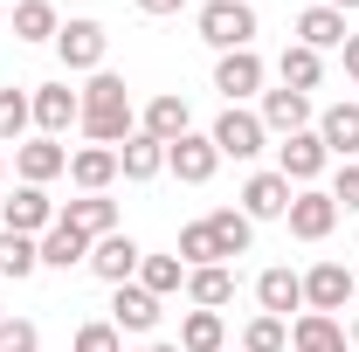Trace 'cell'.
<instances>
[{"instance_id":"obj_37","label":"cell","mask_w":359,"mask_h":352,"mask_svg":"<svg viewBox=\"0 0 359 352\" xmlns=\"http://www.w3.org/2000/svg\"><path fill=\"white\" fill-rule=\"evenodd\" d=\"M0 352H42V332L28 318H0Z\"/></svg>"},{"instance_id":"obj_43","label":"cell","mask_w":359,"mask_h":352,"mask_svg":"<svg viewBox=\"0 0 359 352\" xmlns=\"http://www.w3.org/2000/svg\"><path fill=\"white\" fill-rule=\"evenodd\" d=\"M138 352H180V346H138Z\"/></svg>"},{"instance_id":"obj_40","label":"cell","mask_w":359,"mask_h":352,"mask_svg":"<svg viewBox=\"0 0 359 352\" xmlns=\"http://www.w3.org/2000/svg\"><path fill=\"white\" fill-rule=\"evenodd\" d=\"M187 0H138V14H180Z\"/></svg>"},{"instance_id":"obj_31","label":"cell","mask_w":359,"mask_h":352,"mask_svg":"<svg viewBox=\"0 0 359 352\" xmlns=\"http://www.w3.org/2000/svg\"><path fill=\"white\" fill-rule=\"evenodd\" d=\"M55 35H62V21L48 0H14V42H55Z\"/></svg>"},{"instance_id":"obj_14","label":"cell","mask_w":359,"mask_h":352,"mask_svg":"<svg viewBox=\"0 0 359 352\" xmlns=\"http://www.w3.org/2000/svg\"><path fill=\"white\" fill-rule=\"evenodd\" d=\"M311 132L325 138V152H332L339 166H346V159H359V104H346V97H339V104H325Z\"/></svg>"},{"instance_id":"obj_28","label":"cell","mask_w":359,"mask_h":352,"mask_svg":"<svg viewBox=\"0 0 359 352\" xmlns=\"http://www.w3.org/2000/svg\"><path fill=\"white\" fill-rule=\"evenodd\" d=\"M76 263H90V235H76L69 221L55 215V228L42 235V269H76Z\"/></svg>"},{"instance_id":"obj_25","label":"cell","mask_w":359,"mask_h":352,"mask_svg":"<svg viewBox=\"0 0 359 352\" xmlns=\"http://www.w3.org/2000/svg\"><path fill=\"white\" fill-rule=\"evenodd\" d=\"M118 173H125V180H159V173H166V145L145 138V132H132L125 145H118Z\"/></svg>"},{"instance_id":"obj_22","label":"cell","mask_w":359,"mask_h":352,"mask_svg":"<svg viewBox=\"0 0 359 352\" xmlns=\"http://www.w3.org/2000/svg\"><path fill=\"white\" fill-rule=\"evenodd\" d=\"M187 297H194V311H222V304H235V269H228V263L187 269Z\"/></svg>"},{"instance_id":"obj_23","label":"cell","mask_w":359,"mask_h":352,"mask_svg":"<svg viewBox=\"0 0 359 352\" xmlns=\"http://www.w3.org/2000/svg\"><path fill=\"white\" fill-rule=\"evenodd\" d=\"M69 180H76V194H104V187L118 180V152H111V145H83V152H69Z\"/></svg>"},{"instance_id":"obj_7","label":"cell","mask_w":359,"mask_h":352,"mask_svg":"<svg viewBox=\"0 0 359 352\" xmlns=\"http://www.w3.org/2000/svg\"><path fill=\"white\" fill-rule=\"evenodd\" d=\"M263 55L256 48H228V55H215V90H222L228 104H249V97H263Z\"/></svg>"},{"instance_id":"obj_10","label":"cell","mask_w":359,"mask_h":352,"mask_svg":"<svg viewBox=\"0 0 359 352\" xmlns=\"http://www.w3.org/2000/svg\"><path fill=\"white\" fill-rule=\"evenodd\" d=\"M332 166V152H325V138L318 132H290L276 145V173L290 180V187H318V173Z\"/></svg>"},{"instance_id":"obj_9","label":"cell","mask_w":359,"mask_h":352,"mask_svg":"<svg viewBox=\"0 0 359 352\" xmlns=\"http://www.w3.org/2000/svg\"><path fill=\"white\" fill-rule=\"evenodd\" d=\"M283 221H290V235H297V242H325V235L339 228V201H332L325 187H297Z\"/></svg>"},{"instance_id":"obj_3","label":"cell","mask_w":359,"mask_h":352,"mask_svg":"<svg viewBox=\"0 0 359 352\" xmlns=\"http://www.w3.org/2000/svg\"><path fill=\"white\" fill-rule=\"evenodd\" d=\"M104 48H111V35H104V21H90V14L62 21V35H55L62 69H76V76H97V69H104Z\"/></svg>"},{"instance_id":"obj_30","label":"cell","mask_w":359,"mask_h":352,"mask_svg":"<svg viewBox=\"0 0 359 352\" xmlns=\"http://www.w3.org/2000/svg\"><path fill=\"white\" fill-rule=\"evenodd\" d=\"M35 269H42V242H35V235L0 228V283H7V276L21 283V276H35Z\"/></svg>"},{"instance_id":"obj_5","label":"cell","mask_w":359,"mask_h":352,"mask_svg":"<svg viewBox=\"0 0 359 352\" xmlns=\"http://www.w3.org/2000/svg\"><path fill=\"white\" fill-rule=\"evenodd\" d=\"M353 290H359V276L346 263H311V269H304V311L339 318V311L353 304Z\"/></svg>"},{"instance_id":"obj_16","label":"cell","mask_w":359,"mask_h":352,"mask_svg":"<svg viewBox=\"0 0 359 352\" xmlns=\"http://www.w3.org/2000/svg\"><path fill=\"white\" fill-rule=\"evenodd\" d=\"M263 132H276V138H290V132H311V97L304 90H263Z\"/></svg>"},{"instance_id":"obj_44","label":"cell","mask_w":359,"mask_h":352,"mask_svg":"<svg viewBox=\"0 0 359 352\" xmlns=\"http://www.w3.org/2000/svg\"><path fill=\"white\" fill-rule=\"evenodd\" d=\"M0 21H7V14H0Z\"/></svg>"},{"instance_id":"obj_36","label":"cell","mask_w":359,"mask_h":352,"mask_svg":"<svg viewBox=\"0 0 359 352\" xmlns=\"http://www.w3.org/2000/svg\"><path fill=\"white\" fill-rule=\"evenodd\" d=\"M76 352H125V332L111 318H90V325H76Z\"/></svg>"},{"instance_id":"obj_29","label":"cell","mask_w":359,"mask_h":352,"mask_svg":"<svg viewBox=\"0 0 359 352\" xmlns=\"http://www.w3.org/2000/svg\"><path fill=\"white\" fill-rule=\"evenodd\" d=\"M180 352H228L222 311H187V318H180Z\"/></svg>"},{"instance_id":"obj_12","label":"cell","mask_w":359,"mask_h":352,"mask_svg":"<svg viewBox=\"0 0 359 352\" xmlns=\"http://www.w3.org/2000/svg\"><path fill=\"white\" fill-rule=\"evenodd\" d=\"M290 194H297V187L276 173V166H269V173H249L242 180V215L249 221H283L290 215Z\"/></svg>"},{"instance_id":"obj_18","label":"cell","mask_w":359,"mask_h":352,"mask_svg":"<svg viewBox=\"0 0 359 352\" xmlns=\"http://www.w3.org/2000/svg\"><path fill=\"white\" fill-rule=\"evenodd\" d=\"M256 304L269 311V318H283V325H290V311H304V276H297V269H263V276H256Z\"/></svg>"},{"instance_id":"obj_35","label":"cell","mask_w":359,"mask_h":352,"mask_svg":"<svg viewBox=\"0 0 359 352\" xmlns=\"http://www.w3.org/2000/svg\"><path fill=\"white\" fill-rule=\"evenodd\" d=\"M28 125H35V97L28 90H0V145H14Z\"/></svg>"},{"instance_id":"obj_32","label":"cell","mask_w":359,"mask_h":352,"mask_svg":"<svg viewBox=\"0 0 359 352\" xmlns=\"http://www.w3.org/2000/svg\"><path fill=\"white\" fill-rule=\"evenodd\" d=\"M138 283H145L152 297H173V290H187V263H180V256H145V263H138Z\"/></svg>"},{"instance_id":"obj_6","label":"cell","mask_w":359,"mask_h":352,"mask_svg":"<svg viewBox=\"0 0 359 352\" xmlns=\"http://www.w3.org/2000/svg\"><path fill=\"white\" fill-rule=\"evenodd\" d=\"M138 263H145V249H138L125 228H118V235H97V242H90V276H104L111 290H118V283H138Z\"/></svg>"},{"instance_id":"obj_19","label":"cell","mask_w":359,"mask_h":352,"mask_svg":"<svg viewBox=\"0 0 359 352\" xmlns=\"http://www.w3.org/2000/svg\"><path fill=\"white\" fill-rule=\"evenodd\" d=\"M346 325L339 318H325V311H297L290 318V352H346Z\"/></svg>"},{"instance_id":"obj_8","label":"cell","mask_w":359,"mask_h":352,"mask_svg":"<svg viewBox=\"0 0 359 352\" xmlns=\"http://www.w3.org/2000/svg\"><path fill=\"white\" fill-rule=\"evenodd\" d=\"M215 166H222V152H215V138H208V132H187V138L166 145V173H173L180 187H208Z\"/></svg>"},{"instance_id":"obj_17","label":"cell","mask_w":359,"mask_h":352,"mask_svg":"<svg viewBox=\"0 0 359 352\" xmlns=\"http://www.w3.org/2000/svg\"><path fill=\"white\" fill-rule=\"evenodd\" d=\"M138 132H145V138H159V145L187 138V132H194V111H187V97H173V90H166V97H152V104L138 111Z\"/></svg>"},{"instance_id":"obj_21","label":"cell","mask_w":359,"mask_h":352,"mask_svg":"<svg viewBox=\"0 0 359 352\" xmlns=\"http://www.w3.org/2000/svg\"><path fill=\"white\" fill-rule=\"evenodd\" d=\"M346 35H353V28H346V14H339V7H325V0L297 14V42L318 48V55H325V48H346Z\"/></svg>"},{"instance_id":"obj_26","label":"cell","mask_w":359,"mask_h":352,"mask_svg":"<svg viewBox=\"0 0 359 352\" xmlns=\"http://www.w3.org/2000/svg\"><path fill=\"white\" fill-rule=\"evenodd\" d=\"M62 221H69L76 235H90V242H97V235H118V201L83 194V201H69V208H62Z\"/></svg>"},{"instance_id":"obj_24","label":"cell","mask_w":359,"mask_h":352,"mask_svg":"<svg viewBox=\"0 0 359 352\" xmlns=\"http://www.w3.org/2000/svg\"><path fill=\"white\" fill-rule=\"evenodd\" d=\"M276 76H283V90H304V97H311V90L325 83V55L304 48V42H290L283 55H276Z\"/></svg>"},{"instance_id":"obj_38","label":"cell","mask_w":359,"mask_h":352,"mask_svg":"<svg viewBox=\"0 0 359 352\" xmlns=\"http://www.w3.org/2000/svg\"><path fill=\"white\" fill-rule=\"evenodd\" d=\"M325 194H332L346 215H359V159H346V166L332 173V187H325Z\"/></svg>"},{"instance_id":"obj_42","label":"cell","mask_w":359,"mask_h":352,"mask_svg":"<svg viewBox=\"0 0 359 352\" xmlns=\"http://www.w3.org/2000/svg\"><path fill=\"white\" fill-rule=\"evenodd\" d=\"M346 339H353V352H359V318H353V332H346Z\"/></svg>"},{"instance_id":"obj_33","label":"cell","mask_w":359,"mask_h":352,"mask_svg":"<svg viewBox=\"0 0 359 352\" xmlns=\"http://www.w3.org/2000/svg\"><path fill=\"white\" fill-rule=\"evenodd\" d=\"M173 256H180L187 269L222 263V249H215V228H208V221H187V228H180V249H173Z\"/></svg>"},{"instance_id":"obj_27","label":"cell","mask_w":359,"mask_h":352,"mask_svg":"<svg viewBox=\"0 0 359 352\" xmlns=\"http://www.w3.org/2000/svg\"><path fill=\"white\" fill-rule=\"evenodd\" d=\"M208 228H215V249H222V263L228 256H249V242H256V221L242 215V208H215V215H201Z\"/></svg>"},{"instance_id":"obj_13","label":"cell","mask_w":359,"mask_h":352,"mask_svg":"<svg viewBox=\"0 0 359 352\" xmlns=\"http://www.w3.org/2000/svg\"><path fill=\"white\" fill-rule=\"evenodd\" d=\"M0 228H14V235H48V228H55V201H48L42 187H14V201H0Z\"/></svg>"},{"instance_id":"obj_1","label":"cell","mask_w":359,"mask_h":352,"mask_svg":"<svg viewBox=\"0 0 359 352\" xmlns=\"http://www.w3.org/2000/svg\"><path fill=\"white\" fill-rule=\"evenodd\" d=\"M76 132L90 138V145H125V138L138 132V111H132V90H125V76H111V69H97L83 83V118H76Z\"/></svg>"},{"instance_id":"obj_11","label":"cell","mask_w":359,"mask_h":352,"mask_svg":"<svg viewBox=\"0 0 359 352\" xmlns=\"http://www.w3.org/2000/svg\"><path fill=\"white\" fill-rule=\"evenodd\" d=\"M159 318H166V297H152L145 283H118V290H111V325H118V332H138V339H145Z\"/></svg>"},{"instance_id":"obj_4","label":"cell","mask_w":359,"mask_h":352,"mask_svg":"<svg viewBox=\"0 0 359 352\" xmlns=\"http://www.w3.org/2000/svg\"><path fill=\"white\" fill-rule=\"evenodd\" d=\"M215 152H222V159H256V152H263L269 145V132H263V118H256V111H249V104H228L222 118H215Z\"/></svg>"},{"instance_id":"obj_39","label":"cell","mask_w":359,"mask_h":352,"mask_svg":"<svg viewBox=\"0 0 359 352\" xmlns=\"http://www.w3.org/2000/svg\"><path fill=\"white\" fill-rule=\"evenodd\" d=\"M339 55H346V76L359 83V35H346V48H339Z\"/></svg>"},{"instance_id":"obj_2","label":"cell","mask_w":359,"mask_h":352,"mask_svg":"<svg viewBox=\"0 0 359 352\" xmlns=\"http://www.w3.org/2000/svg\"><path fill=\"white\" fill-rule=\"evenodd\" d=\"M201 42L208 48H256V7L249 0H208L201 7Z\"/></svg>"},{"instance_id":"obj_15","label":"cell","mask_w":359,"mask_h":352,"mask_svg":"<svg viewBox=\"0 0 359 352\" xmlns=\"http://www.w3.org/2000/svg\"><path fill=\"white\" fill-rule=\"evenodd\" d=\"M76 118H83V90H69V83H42L35 90V125H42V138H62Z\"/></svg>"},{"instance_id":"obj_34","label":"cell","mask_w":359,"mask_h":352,"mask_svg":"<svg viewBox=\"0 0 359 352\" xmlns=\"http://www.w3.org/2000/svg\"><path fill=\"white\" fill-rule=\"evenodd\" d=\"M242 352H290V325H283V318H269V311H256V318H249V332H242Z\"/></svg>"},{"instance_id":"obj_20","label":"cell","mask_w":359,"mask_h":352,"mask_svg":"<svg viewBox=\"0 0 359 352\" xmlns=\"http://www.w3.org/2000/svg\"><path fill=\"white\" fill-rule=\"evenodd\" d=\"M14 173H21V187H48L55 173H69V152H62L55 138H28V145L14 152Z\"/></svg>"},{"instance_id":"obj_41","label":"cell","mask_w":359,"mask_h":352,"mask_svg":"<svg viewBox=\"0 0 359 352\" xmlns=\"http://www.w3.org/2000/svg\"><path fill=\"white\" fill-rule=\"evenodd\" d=\"M325 7H339V14H353V7H359V0H325Z\"/></svg>"}]
</instances>
